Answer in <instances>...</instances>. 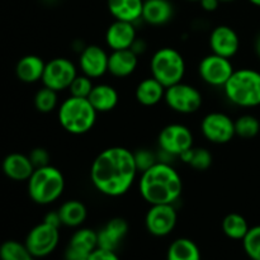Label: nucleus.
<instances>
[{
	"label": "nucleus",
	"instance_id": "1",
	"mask_svg": "<svg viewBox=\"0 0 260 260\" xmlns=\"http://www.w3.org/2000/svg\"><path fill=\"white\" fill-rule=\"evenodd\" d=\"M139 172L135 154L126 147L103 150L94 159L90 179L98 192L108 197H119L129 190Z\"/></svg>",
	"mask_w": 260,
	"mask_h": 260
},
{
	"label": "nucleus",
	"instance_id": "2",
	"mask_svg": "<svg viewBox=\"0 0 260 260\" xmlns=\"http://www.w3.org/2000/svg\"><path fill=\"white\" fill-rule=\"evenodd\" d=\"M139 189L141 197L150 205H174L183 192L179 173L168 162H155L142 172Z\"/></svg>",
	"mask_w": 260,
	"mask_h": 260
},
{
	"label": "nucleus",
	"instance_id": "3",
	"mask_svg": "<svg viewBox=\"0 0 260 260\" xmlns=\"http://www.w3.org/2000/svg\"><path fill=\"white\" fill-rule=\"evenodd\" d=\"M226 98L234 106L254 108L260 106V73L254 69H239L223 86Z\"/></svg>",
	"mask_w": 260,
	"mask_h": 260
},
{
	"label": "nucleus",
	"instance_id": "4",
	"mask_svg": "<svg viewBox=\"0 0 260 260\" xmlns=\"http://www.w3.org/2000/svg\"><path fill=\"white\" fill-rule=\"evenodd\" d=\"M96 113L88 98L70 95L58 108V121L69 134L84 135L93 128Z\"/></svg>",
	"mask_w": 260,
	"mask_h": 260
},
{
	"label": "nucleus",
	"instance_id": "5",
	"mask_svg": "<svg viewBox=\"0 0 260 260\" xmlns=\"http://www.w3.org/2000/svg\"><path fill=\"white\" fill-rule=\"evenodd\" d=\"M65 189V179L57 168H37L28 179V194L37 205H50L61 197Z\"/></svg>",
	"mask_w": 260,
	"mask_h": 260
},
{
	"label": "nucleus",
	"instance_id": "6",
	"mask_svg": "<svg viewBox=\"0 0 260 260\" xmlns=\"http://www.w3.org/2000/svg\"><path fill=\"white\" fill-rule=\"evenodd\" d=\"M152 78L165 88L180 83L185 74V61L182 53L172 47H164L154 53L150 62Z\"/></svg>",
	"mask_w": 260,
	"mask_h": 260
},
{
	"label": "nucleus",
	"instance_id": "7",
	"mask_svg": "<svg viewBox=\"0 0 260 260\" xmlns=\"http://www.w3.org/2000/svg\"><path fill=\"white\" fill-rule=\"evenodd\" d=\"M164 99L170 109L182 114L194 113L203 103L201 91L183 81L165 89Z\"/></svg>",
	"mask_w": 260,
	"mask_h": 260
},
{
	"label": "nucleus",
	"instance_id": "8",
	"mask_svg": "<svg viewBox=\"0 0 260 260\" xmlns=\"http://www.w3.org/2000/svg\"><path fill=\"white\" fill-rule=\"evenodd\" d=\"M78 76L75 65L69 58L56 57L48 61L42 75L43 86L55 91H62L70 88L74 79Z\"/></svg>",
	"mask_w": 260,
	"mask_h": 260
},
{
	"label": "nucleus",
	"instance_id": "9",
	"mask_svg": "<svg viewBox=\"0 0 260 260\" xmlns=\"http://www.w3.org/2000/svg\"><path fill=\"white\" fill-rule=\"evenodd\" d=\"M60 241V229L42 222L35 226L25 238V246L33 256L37 259L50 255L58 245Z\"/></svg>",
	"mask_w": 260,
	"mask_h": 260
},
{
	"label": "nucleus",
	"instance_id": "10",
	"mask_svg": "<svg viewBox=\"0 0 260 260\" xmlns=\"http://www.w3.org/2000/svg\"><path fill=\"white\" fill-rule=\"evenodd\" d=\"M201 129L203 136L213 144H228L236 136L235 121L221 112H212L205 116Z\"/></svg>",
	"mask_w": 260,
	"mask_h": 260
},
{
	"label": "nucleus",
	"instance_id": "11",
	"mask_svg": "<svg viewBox=\"0 0 260 260\" xmlns=\"http://www.w3.org/2000/svg\"><path fill=\"white\" fill-rule=\"evenodd\" d=\"M200 76L205 83L211 86H225L230 76L235 71L230 58L222 57L216 53L202 58L198 66Z\"/></svg>",
	"mask_w": 260,
	"mask_h": 260
},
{
	"label": "nucleus",
	"instance_id": "12",
	"mask_svg": "<svg viewBox=\"0 0 260 260\" xmlns=\"http://www.w3.org/2000/svg\"><path fill=\"white\" fill-rule=\"evenodd\" d=\"M157 141L162 151L180 156L193 147V134L184 124L172 123L161 129Z\"/></svg>",
	"mask_w": 260,
	"mask_h": 260
},
{
	"label": "nucleus",
	"instance_id": "13",
	"mask_svg": "<svg viewBox=\"0 0 260 260\" xmlns=\"http://www.w3.org/2000/svg\"><path fill=\"white\" fill-rule=\"evenodd\" d=\"M177 221L174 205H151L145 217V226L151 235L162 238L174 230Z\"/></svg>",
	"mask_w": 260,
	"mask_h": 260
},
{
	"label": "nucleus",
	"instance_id": "14",
	"mask_svg": "<svg viewBox=\"0 0 260 260\" xmlns=\"http://www.w3.org/2000/svg\"><path fill=\"white\" fill-rule=\"evenodd\" d=\"M108 57L109 55L101 46H86L80 52L79 66L84 75L91 79L101 78L108 71Z\"/></svg>",
	"mask_w": 260,
	"mask_h": 260
},
{
	"label": "nucleus",
	"instance_id": "15",
	"mask_svg": "<svg viewBox=\"0 0 260 260\" xmlns=\"http://www.w3.org/2000/svg\"><path fill=\"white\" fill-rule=\"evenodd\" d=\"M210 47L212 53L231 58L238 53L240 47V38L235 29L229 25H218L211 32Z\"/></svg>",
	"mask_w": 260,
	"mask_h": 260
},
{
	"label": "nucleus",
	"instance_id": "16",
	"mask_svg": "<svg viewBox=\"0 0 260 260\" xmlns=\"http://www.w3.org/2000/svg\"><path fill=\"white\" fill-rule=\"evenodd\" d=\"M136 38L134 23L124 22V20H114L106 33L107 46L112 51L131 48Z\"/></svg>",
	"mask_w": 260,
	"mask_h": 260
},
{
	"label": "nucleus",
	"instance_id": "17",
	"mask_svg": "<svg viewBox=\"0 0 260 260\" xmlns=\"http://www.w3.org/2000/svg\"><path fill=\"white\" fill-rule=\"evenodd\" d=\"M127 233L128 223L124 218H112L98 231V248L116 251L126 238Z\"/></svg>",
	"mask_w": 260,
	"mask_h": 260
},
{
	"label": "nucleus",
	"instance_id": "18",
	"mask_svg": "<svg viewBox=\"0 0 260 260\" xmlns=\"http://www.w3.org/2000/svg\"><path fill=\"white\" fill-rule=\"evenodd\" d=\"M2 169L9 179L15 180V182L28 180L35 172V167L29 156L19 154V152H13L5 156V159L3 160Z\"/></svg>",
	"mask_w": 260,
	"mask_h": 260
},
{
	"label": "nucleus",
	"instance_id": "19",
	"mask_svg": "<svg viewBox=\"0 0 260 260\" xmlns=\"http://www.w3.org/2000/svg\"><path fill=\"white\" fill-rule=\"evenodd\" d=\"M139 65V55L131 48L112 51L108 57V73L116 78H127L135 73Z\"/></svg>",
	"mask_w": 260,
	"mask_h": 260
},
{
	"label": "nucleus",
	"instance_id": "20",
	"mask_svg": "<svg viewBox=\"0 0 260 260\" xmlns=\"http://www.w3.org/2000/svg\"><path fill=\"white\" fill-rule=\"evenodd\" d=\"M173 15H174V7L169 0H144L141 18L147 24H167Z\"/></svg>",
	"mask_w": 260,
	"mask_h": 260
},
{
	"label": "nucleus",
	"instance_id": "21",
	"mask_svg": "<svg viewBox=\"0 0 260 260\" xmlns=\"http://www.w3.org/2000/svg\"><path fill=\"white\" fill-rule=\"evenodd\" d=\"M88 99L98 113L99 112L106 113V112H111L112 109L116 108L119 101V95L118 91L112 85L98 84L91 89Z\"/></svg>",
	"mask_w": 260,
	"mask_h": 260
},
{
	"label": "nucleus",
	"instance_id": "22",
	"mask_svg": "<svg viewBox=\"0 0 260 260\" xmlns=\"http://www.w3.org/2000/svg\"><path fill=\"white\" fill-rule=\"evenodd\" d=\"M107 5L116 20L135 23L142 17L144 0H107Z\"/></svg>",
	"mask_w": 260,
	"mask_h": 260
},
{
	"label": "nucleus",
	"instance_id": "23",
	"mask_svg": "<svg viewBox=\"0 0 260 260\" xmlns=\"http://www.w3.org/2000/svg\"><path fill=\"white\" fill-rule=\"evenodd\" d=\"M45 66L46 63L43 62L40 56L27 55L18 61L17 66H15V74L20 81L32 84L38 80H42Z\"/></svg>",
	"mask_w": 260,
	"mask_h": 260
},
{
	"label": "nucleus",
	"instance_id": "24",
	"mask_svg": "<svg viewBox=\"0 0 260 260\" xmlns=\"http://www.w3.org/2000/svg\"><path fill=\"white\" fill-rule=\"evenodd\" d=\"M165 86L156 80L155 78H146L139 83L136 86L137 102L145 107H152L159 103L165 95Z\"/></svg>",
	"mask_w": 260,
	"mask_h": 260
},
{
	"label": "nucleus",
	"instance_id": "25",
	"mask_svg": "<svg viewBox=\"0 0 260 260\" xmlns=\"http://www.w3.org/2000/svg\"><path fill=\"white\" fill-rule=\"evenodd\" d=\"M58 215H60L61 222L63 226L78 228L85 221L88 211L83 202L73 200L61 205V207L58 208Z\"/></svg>",
	"mask_w": 260,
	"mask_h": 260
},
{
	"label": "nucleus",
	"instance_id": "26",
	"mask_svg": "<svg viewBox=\"0 0 260 260\" xmlns=\"http://www.w3.org/2000/svg\"><path fill=\"white\" fill-rule=\"evenodd\" d=\"M167 260H201L200 248L190 239H177L168 249Z\"/></svg>",
	"mask_w": 260,
	"mask_h": 260
},
{
	"label": "nucleus",
	"instance_id": "27",
	"mask_svg": "<svg viewBox=\"0 0 260 260\" xmlns=\"http://www.w3.org/2000/svg\"><path fill=\"white\" fill-rule=\"evenodd\" d=\"M249 229L248 221L240 213H229L222 220L223 234L233 240H243Z\"/></svg>",
	"mask_w": 260,
	"mask_h": 260
},
{
	"label": "nucleus",
	"instance_id": "28",
	"mask_svg": "<svg viewBox=\"0 0 260 260\" xmlns=\"http://www.w3.org/2000/svg\"><path fill=\"white\" fill-rule=\"evenodd\" d=\"M180 159L198 172L207 170L212 165V154L203 147H192L180 155Z\"/></svg>",
	"mask_w": 260,
	"mask_h": 260
},
{
	"label": "nucleus",
	"instance_id": "29",
	"mask_svg": "<svg viewBox=\"0 0 260 260\" xmlns=\"http://www.w3.org/2000/svg\"><path fill=\"white\" fill-rule=\"evenodd\" d=\"M69 245L91 254L98 248V233L91 229H80L71 236Z\"/></svg>",
	"mask_w": 260,
	"mask_h": 260
},
{
	"label": "nucleus",
	"instance_id": "30",
	"mask_svg": "<svg viewBox=\"0 0 260 260\" xmlns=\"http://www.w3.org/2000/svg\"><path fill=\"white\" fill-rule=\"evenodd\" d=\"M0 260H38L30 254L25 244L8 240L0 245Z\"/></svg>",
	"mask_w": 260,
	"mask_h": 260
},
{
	"label": "nucleus",
	"instance_id": "31",
	"mask_svg": "<svg viewBox=\"0 0 260 260\" xmlns=\"http://www.w3.org/2000/svg\"><path fill=\"white\" fill-rule=\"evenodd\" d=\"M260 131V122L251 114H244L235 119V132L241 139H253Z\"/></svg>",
	"mask_w": 260,
	"mask_h": 260
},
{
	"label": "nucleus",
	"instance_id": "32",
	"mask_svg": "<svg viewBox=\"0 0 260 260\" xmlns=\"http://www.w3.org/2000/svg\"><path fill=\"white\" fill-rule=\"evenodd\" d=\"M35 107L41 113H50L57 107V91L43 86L36 93Z\"/></svg>",
	"mask_w": 260,
	"mask_h": 260
},
{
	"label": "nucleus",
	"instance_id": "33",
	"mask_svg": "<svg viewBox=\"0 0 260 260\" xmlns=\"http://www.w3.org/2000/svg\"><path fill=\"white\" fill-rule=\"evenodd\" d=\"M243 246L246 255L251 260H260V225L249 229L243 239Z\"/></svg>",
	"mask_w": 260,
	"mask_h": 260
},
{
	"label": "nucleus",
	"instance_id": "34",
	"mask_svg": "<svg viewBox=\"0 0 260 260\" xmlns=\"http://www.w3.org/2000/svg\"><path fill=\"white\" fill-rule=\"evenodd\" d=\"M94 88V84L91 81V78L86 75H78L74 81L71 83L70 88V95L78 96V98H88L90 94L91 89Z\"/></svg>",
	"mask_w": 260,
	"mask_h": 260
},
{
	"label": "nucleus",
	"instance_id": "35",
	"mask_svg": "<svg viewBox=\"0 0 260 260\" xmlns=\"http://www.w3.org/2000/svg\"><path fill=\"white\" fill-rule=\"evenodd\" d=\"M135 160H136L137 169L145 172L146 169H149L150 167L155 164V156L151 151L149 150H141V151L136 152L135 154Z\"/></svg>",
	"mask_w": 260,
	"mask_h": 260
},
{
	"label": "nucleus",
	"instance_id": "36",
	"mask_svg": "<svg viewBox=\"0 0 260 260\" xmlns=\"http://www.w3.org/2000/svg\"><path fill=\"white\" fill-rule=\"evenodd\" d=\"M29 159L35 169L50 165V154L47 152V150L42 149V147H37V149L32 150L29 154Z\"/></svg>",
	"mask_w": 260,
	"mask_h": 260
},
{
	"label": "nucleus",
	"instance_id": "37",
	"mask_svg": "<svg viewBox=\"0 0 260 260\" xmlns=\"http://www.w3.org/2000/svg\"><path fill=\"white\" fill-rule=\"evenodd\" d=\"M88 260H119V258L116 254V251L96 248L95 250L90 254Z\"/></svg>",
	"mask_w": 260,
	"mask_h": 260
},
{
	"label": "nucleus",
	"instance_id": "38",
	"mask_svg": "<svg viewBox=\"0 0 260 260\" xmlns=\"http://www.w3.org/2000/svg\"><path fill=\"white\" fill-rule=\"evenodd\" d=\"M89 256H90V254L79 250V249L70 245H68L65 253H63V259L65 260H88Z\"/></svg>",
	"mask_w": 260,
	"mask_h": 260
},
{
	"label": "nucleus",
	"instance_id": "39",
	"mask_svg": "<svg viewBox=\"0 0 260 260\" xmlns=\"http://www.w3.org/2000/svg\"><path fill=\"white\" fill-rule=\"evenodd\" d=\"M43 222L48 223V225H51V226H55V228H57V229H60V226L62 225L60 215H58V211L57 212H48L47 215L45 216V220H43Z\"/></svg>",
	"mask_w": 260,
	"mask_h": 260
},
{
	"label": "nucleus",
	"instance_id": "40",
	"mask_svg": "<svg viewBox=\"0 0 260 260\" xmlns=\"http://www.w3.org/2000/svg\"><path fill=\"white\" fill-rule=\"evenodd\" d=\"M220 0H200V4L206 12H215L220 5Z\"/></svg>",
	"mask_w": 260,
	"mask_h": 260
},
{
	"label": "nucleus",
	"instance_id": "41",
	"mask_svg": "<svg viewBox=\"0 0 260 260\" xmlns=\"http://www.w3.org/2000/svg\"><path fill=\"white\" fill-rule=\"evenodd\" d=\"M131 50L134 51L136 55H140V53L145 52V50H146V43H145L142 40L140 41L136 38V41L134 42V45L131 46Z\"/></svg>",
	"mask_w": 260,
	"mask_h": 260
},
{
	"label": "nucleus",
	"instance_id": "42",
	"mask_svg": "<svg viewBox=\"0 0 260 260\" xmlns=\"http://www.w3.org/2000/svg\"><path fill=\"white\" fill-rule=\"evenodd\" d=\"M254 50H255V53L258 55V57L260 58V33H259L258 37H256L255 43H254Z\"/></svg>",
	"mask_w": 260,
	"mask_h": 260
},
{
	"label": "nucleus",
	"instance_id": "43",
	"mask_svg": "<svg viewBox=\"0 0 260 260\" xmlns=\"http://www.w3.org/2000/svg\"><path fill=\"white\" fill-rule=\"evenodd\" d=\"M249 2L253 5H255V7H260V0H249Z\"/></svg>",
	"mask_w": 260,
	"mask_h": 260
},
{
	"label": "nucleus",
	"instance_id": "44",
	"mask_svg": "<svg viewBox=\"0 0 260 260\" xmlns=\"http://www.w3.org/2000/svg\"><path fill=\"white\" fill-rule=\"evenodd\" d=\"M221 3H230V2H235V0H220Z\"/></svg>",
	"mask_w": 260,
	"mask_h": 260
},
{
	"label": "nucleus",
	"instance_id": "45",
	"mask_svg": "<svg viewBox=\"0 0 260 260\" xmlns=\"http://www.w3.org/2000/svg\"><path fill=\"white\" fill-rule=\"evenodd\" d=\"M188 2H200V0H188Z\"/></svg>",
	"mask_w": 260,
	"mask_h": 260
}]
</instances>
